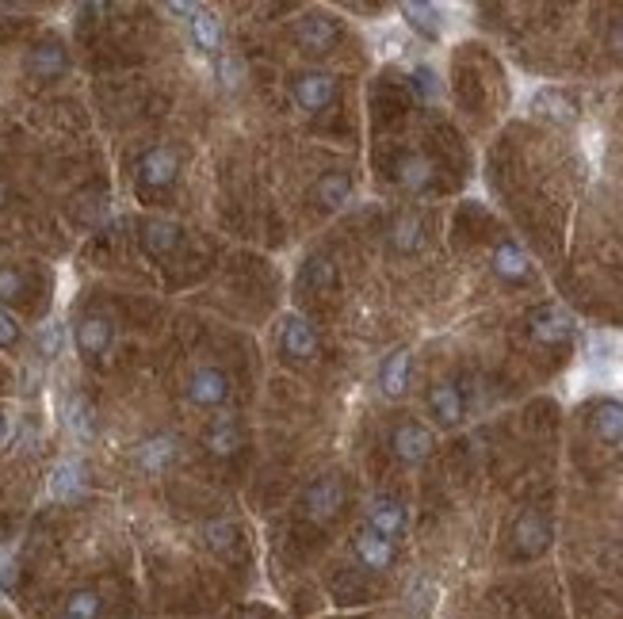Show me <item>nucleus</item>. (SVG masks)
<instances>
[{"mask_svg":"<svg viewBox=\"0 0 623 619\" xmlns=\"http://www.w3.org/2000/svg\"><path fill=\"white\" fill-rule=\"evenodd\" d=\"M23 295V272L12 264H0V302H16Z\"/></svg>","mask_w":623,"mask_h":619,"instance_id":"obj_34","label":"nucleus"},{"mask_svg":"<svg viewBox=\"0 0 623 619\" xmlns=\"http://www.w3.org/2000/svg\"><path fill=\"white\" fill-rule=\"evenodd\" d=\"M409 371H413V356H409V348H394L383 367H379V390L387 394V398H402L409 386Z\"/></svg>","mask_w":623,"mask_h":619,"instance_id":"obj_15","label":"nucleus"},{"mask_svg":"<svg viewBox=\"0 0 623 619\" xmlns=\"http://www.w3.org/2000/svg\"><path fill=\"white\" fill-rule=\"evenodd\" d=\"M280 348H283V356H291V360H310V356L318 352V333H314V325L306 318H299V314L283 318Z\"/></svg>","mask_w":623,"mask_h":619,"instance_id":"obj_8","label":"nucleus"},{"mask_svg":"<svg viewBox=\"0 0 623 619\" xmlns=\"http://www.w3.org/2000/svg\"><path fill=\"white\" fill-rule=\"evenodd\" d=\"M390 444H394V455L402 463H425L432 455V432L425 425H417V421H406V425L394 428Z\"/></svg>","mask_w":623,"mask_h":619,"instance_id":"obj_9","label":"nucleus"},{"mask_svg":"<svg viewBox=\"0 0 623 619\" xmlns=\"http://www.w3.org/2000/svg\"><path fill=\"white\" fill-rule=\"evenodd\" d=\"M409 85H413V92H417V100H425V104L440 100V77L432 73L429 65H417V69L409 73Z\"/></svg>","mask_w":623,"mask_h":619,"instance_id":"obj_32","label":"nucleus"},{"mask_svg":"<svg viewBox=\"0 0 623 619\" xmlns=\"http://www.w3.org/2000/svg\"><path fill=\"white\" fill-rule=\"evenodd\" d=\"M65 428L77 436V440H92L96 436V413L88 406L81 394H73L69 402H65Z\"/></svg>","mask_w":623,"mask_h":619,"instance_id":"obj_27","label":"nucleus"},{"mask_svg":"<svg viewBox=\"0 0 623 619\" xmlns=\"http://www.w3.org/2000/svg\"><path fill=\"white\" fill-rule=\"evenodd\" d=\"M16 577H20V570H16V558L0 555V589H4V593H12V589H16Z\"/></svg>","mask_w":623,"mask_h":619,"instance_id":"obj_37","label":"nucleus"},{"mask_svg":"<svg viewBox=\"0 0 623 619\" xmlns=\"http://www.w3.org/2000/svg\"><path fill=\"white\" fill-rule=\"evenodd\" d=\"M390 245L398 249V253H417L421 245H425V226H421V218L417 214H402L398 222H394V230H390Z\"/></svg>","mask_w":623,"mask_h":619,"instance_id":"obj_26","label":"nucleus"},{"mask_svg":"<svg viewBox=\"0 0 623 619\" xmlns=\"http://www.w3.org/2000/svg\"><path fill=\"white\" fill-rule=\"evenodd\" d=\"M490 264H494V272L505 283H528L532 279V257L516 241H501L494 249V257H490Z\"/></svg>","mask_w":623,"mask_h":619,"instance_id":"obj_13","label":"nucleus"},{"mask_svg":"<svg viewBox=\"0 0 623 619\" xmlns=\"http://www.w3.org/2000/svg\"><path fill=\"white\" fill-rule=\"evenodd\" d=\"M589 425H593V436H597L601 444H612V448H620L623 444V406L620 402H601V406L593 409Z\"/></svg>","mask_w":623,"mask_h":619,"instance_id":"obj_18","label":"nucleus"},{"mask_svg":"<svg viewBox=\"0 0 623 619\" xmlns=\"http://www.w3.org/2000/svg\"><path fill=\"white\" fill-rule=\"evenodd\" d=\"M46 490L54 501H77L85 493V467L77 459H58L50 467V478H46Z\"/></svg>","mask_w":623,"mask_h":619,"instance_id":"obj_11","label":"nucleus"},{"mask_svg":"<svg viewBox=\"0 0 623 619\" xmlns=\"http://www.w3.org/2000/svg\"><path fill=\"white\" fill-rule=\"evenodd\" d=\"M73 341H77V348L85 352V356H104L111 348V341H115V325H111V318H104V314H88V318H81V325H77V333H73Z\"/></svg>","mask_w":623,"mask_h":619,"instance_id":"obj_12","label":"nucleus"},{"mask_svg":"<svg viewBox=\"0 0 623 619\" xmlns=\"http://www.w3.org/2000/svg\"><path fill=\"white\" fill-rule=\"evenodd\" d=\"M65 65H69V58L58 43H39L31 50V73H39V77H62Z\"/></svg>","mask_w":623,"mask_h":619,"instance_id":"obj_29","label":"nucleus"},{"mask_svg":"<svg viewBox=\"0 0 623 619\" xmlns=\"http://www.w3.org/2000/svg\"><path fill=\"white\" fill-rule=\"evenodd\" d=\"M207 448L215 451V455H222V459H230L237 448H241V428H237L234 417H215L211 421V428H207Z\"/></svg>","mask_w":623,"mask_h":619,"instance_id":"obj_24","label":"nucleus"},{"mask_svg":"<svg viewBox=\"0 0 623 619\" xmlns=\"http://www.w3.org/2000/svg\"><path fill=\"white\" fill-rule=\"evenodd\" d=\"M528 333L539 344H562L574 337V318L562 306H536L528 314Z\"/></svg>","mask_w":623,"mask_h":619,"instance_id":"obj_3","label":"nucleus"},{"mask_svg":"<svg viewBox=\"0 0 623 619\" xmlns=\"http://www.w3.org/2000/svg\"><path fill=\"white\" fill-rule=\"evenodd\" d=\"M367 532L383 535V539H398L406 532V505L394 501V497H375L371 509H367Z\"/></svg>","mask_w":623,"mask_h":619,"instance_id":"obj_7","label":"nucleus"},{"mask_svg":"<svg viewBox=\"0 0 623 619\" xmlns=\"http://www.w3.org/2000/svg\"><path fill=\"white\" fill-rule=\"evenodd\" d=\"M203 535H207V543H211L215 551H226V547H230V539H234V524L215 520V524H207V528H203Z\"/></svg>","mask_w":623,"mask_h":619,"instance_id":"obj_35","label":"nucleus"},{"mask_svg":"<svg viewBox=\"0 0 623 619\" xmlns=\"http://www.w3.org/2000/svg\"><path fill=\"white\" fill-rule=\"evenodd\" d=\"M176 459V440L172 436H150L142 448H138V467L146 474H161Z\"/></svg>","mask_w":623,"mask_h":619,"instance_id":"obj_23","label":"nucleus"},{"mask_svg":"<svg viewBox=\"0 0 623 619\" xmlns=\"http://www.w3.org/2000/svg\"><path fill=\"white\" fill-rule=\"evenodd\" d=\"M394 176H398V184H402L406 192H425L432 184V161L421 157V153H406V157H398Z\"/></svg>","mask_w":623,"mask_h":619,"instance_id":"obj_21","label":"nucleus"},{"mask_svg":"<svg viewBox=\"0 0 623 619\" xmlns=\"http://www.w3.org/2000/svg\"><path fill=\"white\" fill-rule=\"evenodd\" d=\"M429 409H432V417L440 421V425H459L463 421V394H459V386L455 383H436L429 390Z\"/></svg>","mask_w":623,"mask_h":619,"instance_id":"obj_16","label":"nucleus"},{"mask_svg":"<svg viewBox=\"0 0 623 619\" xmlns=\"http://www.w3.org/2000/svg\"><path fill=\"white\" fill-rule=\"evenodd\" d=\"M532 111H536L539 119H547V123H559V127L578 123V100L566 96L562 88H539L536 96H532Z\"/></svg>","mask_w":623,"mask_h":619,"instance_id":"obj_10","label":"nucleus"},{"mask_svg":"<svg viewBox=\"0 0 623 619\" xmlns=\"http://www.w3.org/2000/svg\"><path fill=\"white\" fill-rule=\"evenodd\" d=\"M104 616V600L96 589H77L62 604V619H100Z\"/></svg>","mask_w":623,"mask_h":619,"instance_id":"obj_28","label":"nucleus"},{"mask_svg":"<svg viewBox=\"0 0 623 619\" xmlns=\"http://www.w3.org/2000/svg\"><path fill=\"white\" fill-rule=\"evenodd\" d=\"M226 394H230V379H226L218 367H199V371H192V379H188V398H192V406L215 409L226 402Z\"/></svg>","mask_w":623,"mask_h":619,"instance_id":"obj_6","label":"nucleus"},{"mask_svg":"<svg viewBox=\"0 0 623 619\" xmlns=\"http://www.w3.org/2000/svg\"><path fill=\"white\" fill-rule=\"evenodd\" d=\"M192 43L203 50V54H215L218 46H222V23H218L215 12H207V8H199L192 20Z\"/></svg>","mask_w":623,"mask_h":619,"instance_id":"obj_25","label":"nucleus"},{"mask_svg":"<svg viewBox=\"0 0 623 619\" xmlns=\"http://www.w3.org/2000/svg\"><path fill=\"white\" fill-rule=\"evenodd\" d=\"M291 92H295V104L302 111H325V107L337 100V81L329 73H322V69H306V73L295 77Z\"/></svg>","mask_w":623,"mask_h":619,"instance_id":"obj_2","label":"nucleus"},{"mask_svg":"<svg viewBox=\"0 0 623 619\" xmlns=\"http://www.w3.org/2000/svg\"><path fill=\"white\" fill-rule=\"evenodd\" d=\"M241 619H260V616H241Z\"/></svg>","mask_w":623,"mask_h":619,"instance_id":"obj_41","label":"nucleus"},{"mask_svg":"<svg viewBox=\"0 0 623 619\" xmlns=\"http://www.w3.org/2000/svg\"><path fill=\"white\" fill-rule=\"evenodd\" d=\"M8 436V421H4V409H0V440Z\"/></svg>","mask_w":623,"mask_h":619,"instance_id":"obj_40","label":"nucleus"},{"mask_svg":"<svg viewBox=\"0 0 623 619\" xmlns=\"http://www.w3.org/2000/svg\"><path fill=\"white\" fill-rule=\"evenodd\" d=\"M16 341H20V321L0 306V348H12Z\"/></svg>","mask_w":623,"mask_h":619,"instance_id":"obj_36","label":"nucleus"},{"mask_svg":"<svg viewBox=\"0 0 623 619\" xmlns=\"http://www.w3.org/2000/svg\"><path fill=\"white\" fill-rule=\"evenodd\" d=\"M215 73H218V81H222V88H241L245 85V62L237 58V54H222L215 62Z\"/></svg>","mask_w":623,"mask_h":619,"instance_id":"obj_33","label":"nucleus"},{"mask_svg":"<svg viewBox=\"0 0 623 619\" xmlns=\"http://www.w3.org/2000/svg\"><path fill=\"white\" fill-rule=\"evenodd\" d=\"M337 20L333 16H325V12H306L295 27V39H299L302 50H310V54H325V50H333L337 43Z\"/></svg>","mask_w":623,"mask_h":619,"instance_id":"obj_5","label":"nucleus"},{"mask_svg":"<svg viewBox=\"0 0 623 619\" xmlns=\"http://www.w3.org/2000/svg\"><path fill=\"white\" fill-rule=\"evenodd\" d=\"M608 46H612V50L623 58V20L612 23V31H608Z\"/></svg>","mask_w":623,"mask_h":619,"instance_id":"obj_38","label":"nucleus"},{"mask_svg":"<svg viewBox=\"0 0 623 619\" xmlns=\"http://www.w3.org/2000/svg\"><path fill=\"white\" fill-rule=\"evenodd\" d=\"M402 16H406L409 27H413L417 35H425V39H440V35H444V12H440L436 4L406 0V4H402Z\"/></svg>","mask_w":623,"mask_h":619,"instance_id":"obj_19","label":"nucleus"},{"mask_svg":"<svg viewBox=\"0 0 623 619\" xmlns=\"http://www.w3.org/2000/svg\"><path fill=\"white\" fill-rule=\"evenodd\" d=\"M513 539H516V551H520V555H528V558L543 555L547 543H551V524H547V516L524 513L520 520H516Z\"/></svg>","mask_w":623,"mask_h":619,"instance_id":"obj_14","label":"nucleus"},{"mask_svg":"<svg viewBox=\"0 0 623 619\" xmlns=\"http://www.w3.org/2000/svg\"><path fill=\"white\" fill-rule=\"evenodd\" d=\"M142 245L150 257H172L180 249V226L169 222V218H153L142 226Z\"/></svg>","mask_w":623,"mask_h":619,"instance_id":"obj_17","label":"nucleus"},{"mask_svg":"<svg viewBox=\"0 0 623 619\" xmlns=\"http://www.w3.org/2000/svg\"><path fill=\"white\" fill-rule=\"evenodd\" d=\"M165 12H172V16H195L199 8L195 4H165Z\"/></svg>","mask_w":623,"mask_h":619,"instance_id":"obj_39","label":"nucleus"},{"mask_svg":"<svg viewBox=\"0 0 623 619\" xmlns=\"http://www.w3.org/2000/svg\"><path fill=\"white\" fill-rule=\"evenodd\" d=\"M314 195H318V203H322L325 211H341V207L352 203V176L341 169L325 172L322 180H318V188H314Z\"/></svg>","mask_w":623,"mask_h":619,"instance_id":"obj_20","label":"nucleus"},{"mask_svg":"<svg viewBox=\"0 0 623 619\" xmlns=\"http://www.w3.org/2000/svg\"><path fill=\"white\" fill-rule=\"evenodd\" d=\"M302 509H306V516H310L314 524H329V520L344 509L341 478L325 474V478H318V482H310V490H306V497H302Z\"/></svg>","mask_w":623,"mask_h":619,"instance_id":"obj_1","label":"nucleus"},{"mask_svg":"<svg viewBox=\"0 0 623 619\" xmlns=\"http://www.w3.org/2000/svg\"><path fill=\"white\" fill-rule=\"evenodd\" d=\"M356 558L364 562L367 570H387L394 562V543L375 532H360L356 535Z\"/></svg>","mask_w":623,"mask_h":619,"instance_id":"obj_22","label":"nucleus"},{"mask_svg":"<svg viewBox=\"0 0 623 619\" xmlns=\"http://www.w3.org/2000/svg\"><path fill=\"white\" fill-rule=\"evenodd\" d=\"M176 172H180V157H176L172 146H153L138 161V180L146 188H169L172 180H176Z\"/></svg>","mask_w":623,"mask_h":619,"instance_id":"obj_4","label":"nucleus"},{"mask_svg":"<svg viewBox=\"0 0 623 619\" xmlns=\"http://www.w3.org/2000/svg\"><path fill=\"white\" fill-rule=\"evenodd\" d=\"M302 283L310 287V291H329L333 283H337V268H333V260L329 257H310L302 264Z\"/></svg>","mask_w":623,"mask_h":619,"instance_id":"obj_30","label":"nucleus"},{"mask_svg":"<svg viewBox=\"0 0 623 619\" xmlns=\"http://www.w3.org/2000/svg\"><path fill=\"white\" fill-rule=\"evenodd\" d=\"M35 344H39V356H46V360H58L65 348V325L62 321H43L39 325V333H35Z\"/></svg>","mask_w":623,"mask_h":619,"instance_id":"obj_31","label":"nucleus"}]
</instances>
